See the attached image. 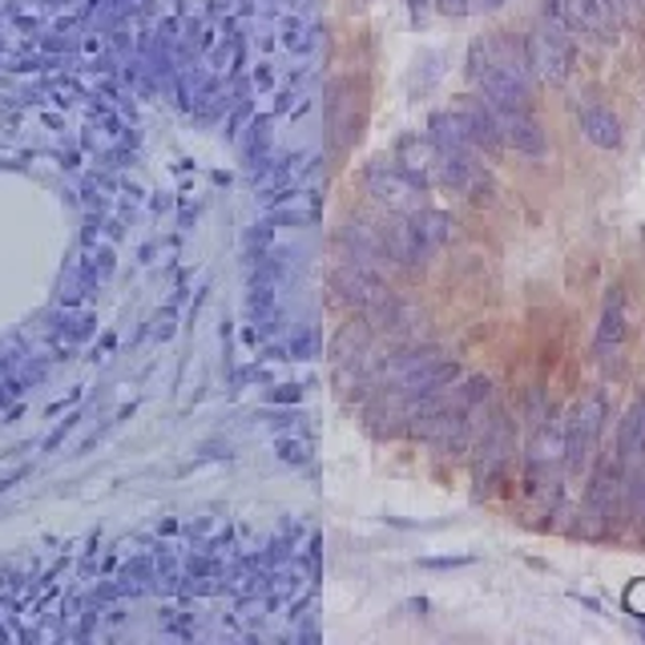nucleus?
<instances>
[{
    "mask_svg": "<svg viewBox=\"0 0 645 645\" xmlns=\"http://www.w3.org/2000/svg\"><path fill=\"white\" fill-rule=\"evenodd\" d=\"M525 61L533 69V77L540 85H565L573 77V65H577V37L561 28L557 21L540 16L537 25L528 28L525 37Z\"/></svg>",
    "mask_w": 645,
    "mask_h": 645,
    "instance_id": "obj_1",
    "label": "nucleus"
},
{
    "mask_svg": "<svg viewBox=\"0 0 645 645\" xmlns=\"http://www.w3.org/2000/svg\"><path fill=\"white\" fill-rule=\"evenodd\" d=\"M609 399L606 392L581 395L565 416V476H581L597 456V440L606 432Z\"/></svg>",
    "mask_w": 645,
    "mask_h": 645,
    "instance_id": "obj_2",
    "label": "nucleus"
},
{
    "mask_svg": "<svg viewBox=\"0 0 645 645\" xmlns=\"http://www.w3.org/2000/svg\"><path fill=\"white\" fill-rule=\"evenodd\" d=\"M516 456V432H513V416L504 408H492V416L485 420L480 435L473 444V480L480 492H492L501 485V476L509 473V464Z\"/></svg>",
    "mask_w": 645,
    "mask_h": 645,
    "instance_id": "obj_3",
    "label": "nucleus"
},
{
    "mask_svg": "<svg viewBox=\"0 0 645 645\" xmlns=\"http://www.w3.org/2000/svg\"><path fill=\"white\" fill-rule=\"evenodd\" d=\"M540 9H545L549 21L569 28L573 37L597 40V45H613L621 33V25L609 16V9L601 0H540Z\"/></svg>",
    "mask_w": 645,
    "mask_h": 645,
    "instance_id": "obj_4",
    "label": "nucleus"
},
{
    "mask_svg": "<svg viewBox=\"0 0 645 645\" xmlns=\"http://www.w3.org/2000/svg\"><path fill=\"white\" fill-rule=\"evenodd\" d=\"M625 504V480H621V464L613 452H606L597 468H593V480L585 488V516L593 521V533H606V528L618 525V509Z\"/></svg>",
    "mask_w": 645,
    "mask_h": 645,
    "instance_id": "obj_5",
    "label": "nucleus"
},
{
    "mask_svg": "<svg viewBox=\"0 0 645 645\" xmlns=\"http://www.w3.org/2000/svg\"><path fill=\"white\" fill-rule=\"evenodd\" d=\"M363 186H368V194L375 198L387 214H411V211H420V206H428V202H423V186L411 182L395 162H371L368 170H363Z\"/></svg>",
    "mask_w": 645,
    "mask_h": 645,
    "instance_id": "obj_6",
    "label": "nucleus"
},
{
    "mask_svg": "<svg viewBox=\"0 0 645 645\" xmlns=\"http://www.w3.org/2000/svg\"><path fill=\"white\" fill-rule=\"evenodd\" d=\"M331 290H335V299L347 307H356V311H368V307L383 303L392 287H387V278H383L380 266H368V263H339L331 271Z\"/></svg>",
    "mask_w": 645,
    "mask_h": 645,
    "instance_id": "obj_7",
    "label": "nucleus"
},
{
    "mask_svg": "<svg viewBox=\"0 0 645 645\" xmlns=\"http://www.w3.org/2000/svg\"><path fill=\"white\" fill-rule=\"evenodd\" d=\"M488 101V97H485ZM488 114L497 121V130H501V142L504 150H516L521 158H545V150H549V138L540 130V121L533 109H516V106H492L488 101Z\"/></svg>",
    "mask_w": 645,
    "mask_h": 645,
    "instance_id": "obj_8",
    "label": "nucleus"
},
{
    "mask_svg": "<svg viewBox=\"0 0 645 645\" xmlns=\"http://www.w3.org/2000/svg\"><path fill=\"white\" fill-rule=\"evenodd\" d=\"M597 356L601 359H618L621 347H625V299H621V290H613L606 299V311H601V327H597Z\"/></svg>",
    "mask_w": 645,
    "mask_h": 645,
    "instance_id": "obj_9",
    "label": "nucleus"
},
{
    "mask_svg": "<svg viewBox=\"0 0 645 645\" xmlns=\"http://www.w3.org/2000/svg\"><path fill=\"white\" fill-rule=\"evenodd\" d=\"M581 133H585L597 150H621V142H625L621 118L609 106H585L581 109Z\"/></svg>",
    "mask_w": 645,
    "mask_h": 645,
    "instance_id": "obj_10",
    "label": "nucleus"
},
{
    "mask_svg": "<svg viewBox=\"0 0 645 645\" xmlns=\"http://www.w3.org/2000/svg\"><path fill=\"white\" fill-rule=\"evenodd\" d=\"M642 452H645V395L637 399V404H633L630 411H625V416H621L618 452H613V456H618V464L625 468V464L637 461Z\"/></svg>",
    "mask_w": 645,
    "mask_h": 645,
    "instance_id": "obj_11",
    "label": "nucleus"
},
{
    "mask_svg": "<svg viewBox=\"0 0 645 645\" xmlns=\"http://www.w3.org/2000/svg\"><path fill=\"white\" fill-rule=\"evenodd\" d=\"M408 223H411V230H416V238L423 242V251H428V254L440 251V247H444V242L452 238V218L444 211H432V206L411 211Z\"/></svg>",
    "mask_w": 645,
    "mask_h": 645,
    "instance_id": "obj_12",
    "label": "nucleus"
},
{
    "mask_svg": "<svg viewBox=\"0 0 645 645\" xmlns=\"http://www.w3.org/2000/svg\"><path fill=\"white\" fill-rule=\"evenodd\" d=\"M435 13L452 16V21H461V16H468L476 9V0H432Z\"/></svg>",
    "mask_w": 645,
    "mask_h": 645,
    "instance_id": "obj_13",
    "label": "nucleus"
},
{
    "mask_svg": "<svg viewBox=\"0 0 645 645\" xmlns=\"http://www.w3.org/2000/svg\"><path fill=\"white\" fill-rule=\"evenodd\" d=\"M428 569H452V565H468V557H428Z\"/></svg>",
    "mask_w": 645,
    "mask_h": 645,
    "instance_id": "obj_14",
    "label": "nucleus"
},
{
    "mask_svg": "<svg viewBox=\"0 0 645 645\" xmlns=\"http://www.w3.org/2000/svg\"><path fill=\"white\" fill-rule=\"evenodd\" d=\"M630 609L637 618H645V585H633L630 589Z\"/></svg>",
    "mask_w": 645,
    "mask_h": 645,
    "instance_id": "obj_15",
    "label": "nucleus"
},
{
    "mask_svg": "<svg viewBox=\"0 0 645 645\" xmlns=\"http://www.w3.org/2000/svg\"><path fill=\"white\" fill-rule=\"evenodd\" d=\"M404 4H408L411 21H416V25H420V21H423V13H428V4H432V0H404Z\"/></svg>",
    "mask_w": 645,
    "mask_h": 645,
    "instance_id": "obj_16",
    "label": "nucleus"
},
{
    "mask_svg": "<svg viewBox=\"0 0 645 645\" xmlns=\"http://www.w3.org/2000/svg\"><path fill=\"white\" fill-rule=\"evenodd\" d=\"M504 4H509V0H480V9H485V13H497V9H504Z\"/></svg>",
    "mask_w": 645,
    "mask_h": 645,
    "instance_id": "obj_17",
    "label": "nucleus"
}]
</instances>
